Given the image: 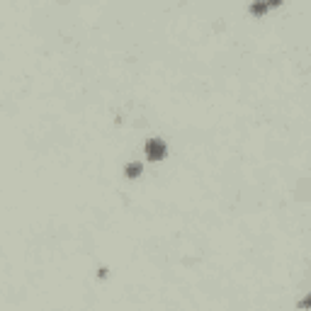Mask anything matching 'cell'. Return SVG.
<instances>
[{"instance_id": "cell-1", "label": "cell", "mask_w": 311, "mask_h": 311, "mask_svg": "<svg viewBox=\"0 0 311 311\" xmlns=\"http://www.w3.org/2000/svg\"><path fill=\"white\" fill-rule=\"evenodd\" d=\"M143 151H146V158H148V161H163V158L168 156V146H166V141L163 139L151 136V139L146 141Z\"/></svg>"}, {"instance_id": "cell-2", "label": "cell", "mask_w": 311, "mask_h": 311, "mask_svg": "<svg viewBox=\"0 0 311 311\" xmlns=\"http://www.w3.org/2000/svg\"><path fill=\"white\" fill-rule=\"evenodd\" d=\"M265 13H267V3H265V0H253V3H250V15L263 17Z\"/></svg>"}, {"instance_id": "cell-3", "label": "cell", "mask_w": 311, "mask_h": 311, "mask_svg": "<svg viewBox=\"0 0 311 311\" xmlns=\"http://www.w3.org/2000/svg\"><path fill=\"white\" fill-rule=\"evenodd\" d=\"M141 173H143V166H141V163H136V161L126 163V168H124V175H126V178H139Z\"/></svg>"}, {"instance_id": "cell-4", "label": "cell", "mask_w": 311, "mask_h": 311, "mask_svg": "<svg viewBox=\"0 0 311 311\" xmlns=\"http://www.w3.org/2000/svg\"><path fill=\"white\" fill-rule=\"evenodd\" d=\"M267 3V8H277V5H282V0H265Z\"/></svg>"}, {"instance_id": "cell-5", "label": "cell", "mask_w": 311, "mask_h": 311, "mask_svg": "<svg viewBox=\"0 0 311 311\" xmlns=\"http://www.w3.org/2000/svg\"><path fill=\"white\" fill-rule=\"evenodd\" d=\"M309 306H311V296H309V299H304V301H301V309H309Z\"/></svg>"}]
</instances>
